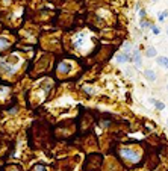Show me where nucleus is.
Wrapping results in <instances>:
<instances>
[{
  "label": "nucleus",
  "instance_id": "9",
  "mask_svg": "<svg viewBox=\"0 0 168 171\" xmlns=\"http://www.w3.org/2000/svg\"><path fill=\"white\" fill-rule=\"evenodd\" d=\"M8 46H9V39H6V38H0V50L6 48Z\"/></svg>",
  "mask_w": 168,
  "mask_h": 171
},
{
  "label": "nucleus",
  "instance_id": "3",
  "mask_svg": "<svg viewBox=\"0 0 168 171\" xmlns=\"http://www.w3.org/2000/svg\"><path fill=\"white\" fill-rule=\"evenodd\" d=\"M120 154L123 156L124 159L130 160V162H138V160H139V154H138L136 151H133V150H129V148H123V150L120 151Z\"/></svg>",
  "mask_w": 168,
  "mask_h": 171
},
{
  "label": "nucleus",
  "instance_id": "5",
  "mask_svg": "<svg viewBox=\"0 0 168 171\" xmlns=\"http://www.w3.org/2000/svg\"><path fill=\"white\" fill-rule=\"evenodd\" d=\"M132 62H135V67H136V68H141V65H142V61H141V55H139V52H135V53H133Z\"/></svg>",
  "mask_w": 168,
  "mask_h": 171
},
{
  "label": "nucleus",
  "instance_id": "2",
  "mask_svg": "<svg viewBox=\"0 0 168 171\" xmlns=\"http://www.w3.org/2000/svg\"><path fill=\"white\" fill-rule=\"evenodd\" d=\"M74 47L80 50V52H85V50H88V47H90V36L85 34V32H82V34H79L76 38H74Z\"/></svg>",
  "mask_w": 168,
  "mask_h": 171
},
{
  "label": "nucleus",
  "instance_id": "10",
  "mask_svg": "<svg viewBox=\"0 0 168 171\" xmlns=\"http://www.w3.org/2000/svg\"><path fill=\"white\" fill-rule=\"evenodd\" d=\"M146 55H147V58H155V56H156V50H155L153 47H150V48L147 50Z\"/></svg>",
  "mask_w": 168,
  "mask_h": 171
},
{
  "label": "nucleus",
  "instance_id": "20",
  "mask_svg": "<svg viewBox=\"0 0 168 171\" xmlns=\"http://www.w3.org/2000/svg\"><path fill=\"white\" fill-rule=\"evenodd\" d=\"M167 88H168V83H167Z\"/></svg>",
  "mask_w": 168,
  "mask_h": 171
},
{
  "label": "nucleus",
  "instance_id": "7",
  "mask_svg": "<svg viewBox=\"0 0 168 171\" xmlns=\"http://www.w3.org/2000/svg\"><path fill=\"white\" fill-rule=\"evenodd\" d=\"M144 76H146V79L150 80V82H155V80H156V74H155L153 70H147L146 73H144Z\"/></svg>",
  "mask_w": 168,
  "mask_h": 171
},
{
  "label": "nucleus",
  "instance_id": "17",
  "mask_svg": "<svg viewBox=\"0 0 168 171\" xmlns=\"http://www.w3.org/2000/svg\"><path fill=\"white\" fill-rule=\"evenodd\" d=\"M6 92H8L6 88H2V89H0V95H3V94H6Z\"/></svg>",
  "mask_w": 168,
  "mask_h": 171
},
{
  "label": "nucleus",
  "instance_id": "19",
  "mask_svg": "<svg viewBox=\"0 0 168 171\" xmlns=\"http://www.w3.org/2000/svg\"><path fill=\"white\" fill-rule=\"evenodd\" d=\"M153 2H157V0H153Z\"/></svg>",
  "mask_w": 168,
  "mask_h": 171
},
{
  "label": "nucleus",
  "instance_id": "15",
  "mask_svg": "<svg viewBox=\"0 0 168 171\" xmlns=\"http://www.w3.org/2000/svg\"><path fill=\"white\" fill-rule=\"evenodd\" d=\"M151 30H153V34H155V35H159V32H161V30H159V29H157V27H153V29H151Z\"/></svg>",
  "mask_w": 168,
  "mask_h": 171
},
{
  "label": "nucleus",
  "instance_id": "1",
  "mask_svg": "<svg viewBox=\"0 0 168 171\" xmlns=\"http://www.w3.org/2000/svg\"><path fill=\"white\" fill-rule=\"evenodd\" d=\"M18 65H20V56L18 55H11L6 59L0 61V68L3 70V73H6V74L15 73L17 68H18Z\"/></svg>",
  "mask_w": 168,
  "mask_h": 171
},
{
  "label": "nucleus",
  "instance_id": "8",
  "mask_svg": "<svg viewBox=\"0 0 168 171\" xmlns=\"http://www.w3.org/2000/svg\"><path fill=\"white\" fill-rule=\"evenodd\" d=\"M157 64L164 68H168V58L167 56H157Z\"/></svg>",
  "mask_w": 168,
  "mask_h": 171
},
{
  "label": "nucleus",
  "instance_id": "11",
  "mask_svg": "<svg viewBox=\"0 0 168 171\" xmlns=\"http://www.w3.org/2000/svg\"><path fill=\"white\" fill-rule=\"evenodd\" d=\"M153 104H155V108H156V109H159V111H162V109L165 108V104H164L162 102H156V100H155V103H153Z\"/></svg>",
  "mask_w": 168,
  "mask_h": 171
},
{
  "label": "nucleus",
  "instance_id": "13",
  "mask_svg": "<svg viewBox=\"0 0 168 171\" xmlns=\"http://www.w3.org/2000/svg\"><path fill=\"white\" fill-rule=\"evenodd\" d=\"M146 27H150V23H147V21H141V29H146Z\"/></svg>",
  "mask_w": 168,
  "mask_h": 171
},
{
  "label": "nucleus",
  "instance_id": "14",
  "mask_svg": "<svg viewBox=\"0 0 168 171\" xmlns=\"http://www.w3.org/2000/svg\"><path fill=\"white\" fill-rule=\"evenodd\" d=\"M35 170H45V167L39 164V165H35Z\"/></svg>",
  "mask_w": 168,
  "mask_h": 171
},
{
  "label": "nucleus",
  "instance_id": "16",
  "mask_svg": "<svg viewBox=\"0 0 168 171\" xmlns=\"http://www.w3.org/2000/svg\"><path fill=\"white\" fill-rule=\"evenodd\" d=\"M144 15H146V9H141V11H139V17H141V18H142V17H144Z\"/></svg>",
  "mask_w": 168,
  "mask_h": 171
},
{
  "label": "nucleus",
  "instance_id": "12",
  "mask_svg": "<svg viewBox=\"0 0 168 171\" xmlns=\"http://www.w3.org/2000/svg\"><path fill=\"white\" fill-rule=\"evenodd\" d=\"M167 15H168V11H164V12H162V14H161V15H159V20L162 21V20H164V18L167 17Z\"/></svg>",
  "mask_w": 168,
  "mask_h": 171
},
{
  "label": "nucleus",
  "instance_id": "6",
  "mask_svg": "<svg viewBox=\"0 0 168 171\" xmlns=\"http://www.w3.org/2000/svg\"><path fill=\"white\" fill-rule=\"evenodd\" d=\"M115 59L118 62H126V61H130V56H129V52H123V53H118Z\"/></svg>",
  "mask_w": 168,
  "mask_h": 171
},
{
  "label": "nucleus",
  "instance_id": "4",
  "mask_svg": "<svg viewBox=\"0 0 168 171\" xmlns=\"http://www.w3.org/2000/svg\"><path fill=\"white\" fill-rule=\"evenodd\" d=\"M71 64L70 62H61L59 65H58V71L59 73H62V74H68L70 71H71Z\"/></svg>",
  "mask_w": 168,
  "mask_h": 171
},
{
  "label": "nucleus",
  "instance_id": "18",
  "mask_svg": "<svg viewBox=\"0 0 168 171\" xmlns=\"http://www.w3.org/2000/svg\"><path fill=\"white\" fill-rule=\"evenodd\" d=\"M167 35H168V29H167Z\"/></svg>",
  "mask_w": 168,
  "mask_h": 171
},
{
  "label": "nucleus",
  "instance_id": "21",
  "mask_svg": "<svg viewBox=\"0 0 168 171\" xmlns=\"http://www.w3.org/2000/svg\"><path fill=\"white\" fill-rule=\"evenodd\" d=\"M167 124H168V123H167Z\"/></svg>",
  "mask_w": 168,
  "mask_h": 171
}]
</instances>
